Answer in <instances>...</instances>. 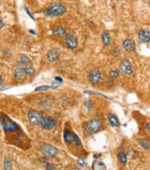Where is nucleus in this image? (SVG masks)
Returning a JSON list of instances; mask_svg holds the SVG:
<instances>
[{
	"label": "nucleus",
	"mask_w": 150,
	"mask_h": 170,
	"mask_svg": "<svg viewBox=\"0 0 150 170\" xmlns=\"http://www.w3.org/2000/svg\"><path fill=\"white\" fill-rule=\"evenodd\" d=\"M65 12H66L65 6H63V5L60 3H55L48 7V8L45 10L44 14L46 15V16L53 17V16H61V15H63Z\"/></svg>",
	"instance_id": "nucleus-1"
},
{
	"label": "nucleus",
	"mask_w": 150,
	"mask_h": 170,
	"mask_svg": "<svg viewBox=\"0 0 150 170\" xmlns=\"http://www.w3.org/2000/svg\"><path fill=\"white\" fill-rule=\"evenodd\" d=\"M102 121L99 120V119H93V120L88 121L85 124V129L89 134H93L98 132L99 130L102 129Z\"/></svg>",
	"instance_id": "nucleus-2"
},
{
	"label": "nucleus",
	"mask_w": 150,
	"mask_h": 170,
	"mask_svg": "<svg viewBox=\"0 0 150 170\" xmlns=\"http://www.w3.org/2000/svg\"><path fill=\"white\" fill-rule=\"evenodd\" d=\"M1 123H2V126H3L4 131L6 133L12 132V131H17L19 129L18 125H17L16 123H14L13 121L9 117H7V116H3V117H2Z\"/></svg>",
	"instance_id": "nucleus-3"
},
{
	"label": "nucleus",
	"mask_w": 150,
	"mask_h": 170,
	"mask_svg": "<svg viewBox=\"0 0 150 170\" xmlns=\"http://www.w3.org/2000/svg\"><path fill=\"white\" fill-rule=\"evenodd\" d=\"M57 124V120L54 117H51V116H48V117H42L41 124L40 125L42 126L43 129H46V130H50V129L54 128Z\"/></svg>",
	"instance_id": "nucleus-4"
},
{
	"label": "nucleus",
	"mask_w": 150,
	"mask_h": 170,
	"mask_svg": "<svg viewBox=\"0 0 150 170\" xmlns=\"http://www.w3.org/2000/svg\"><path fill=\"white\" fill-rule=\"evenodd\" d=\"M43 116L35 110H30L28 112V119L32 125H40Z\"/></svg>",
	"instance_id": "nucleus-5"
},
{
	"label": "nucleus",
	"mask_w": 150,
	"mask_h": 170,
	"mask_svg": "<svg viewBox=\"0 0 150 170\" xmlns=\"http://www.w3.org/2000/svg\"><path fill=\"white\" fill-rule=\"evenodd\" d=\"M42 151L43 153H44V155L49 156V157H54L58 154V149L56 147L49 145V144H45V145L42 147Z\"/></svg>",
	"instance_id": "nucleus-6"
},
{
	"label": "nucleus",
	"mask_w": 150,
	"mask_h": 170,
	"mask_svg": "<svg viewBox=\"0 0 150 170\" xmlns=\"http://www.w3.org/2000/svg\"><path fill=\"white\" fill-rule=\"evenodd\" d=\"M120 70L124 74L126 75H130L132 74V66H131V63L129 61L128 59H124L121 61V64H120Z\"/></svg>",
	"instance_id": "nucleus-7"
},
{
	"label": "nucleus",
	"mask_w": 150,
	"mask_h": 170,
	"mask_svg": "<svg viewBox=\"0 0 150 170\" xmlns=\"http://www.w3.org/2000/svg\"><path fill=\"white\" fill-rule=\"evenodd\" d=\"M64 41H65L66 46L68 48H70V49H74V48L78 46V42H77V40H76V38L71 34L66 35Z\"/></svg>",
	"instance_id": "nucleus-8"
},
{
	"label": "nucleus",
	"mask_w": 150,
	"mask_h": 170,
	"mask_svg": "<svg viewBox=\"0 0 150 170\" xmlns=\"http://www.w3.org/2000/svg\"><path fill=\"white\" fill-rule=\"evenodd\" d=\"M26 76H27L26 68H24L23 66H19L14 70V77L16 80L21 81V80H23Z\"/></svg>",
	"instance_id": "nucleus-9"
},
{
	"label": "nucleus",
	"mask_w": 150,
	"mask_h": 170,
	"mask_svg": "<svg viewBox=\"0 0 150 170\" xmlns=\"http://www.w3.org/2000/svg\"><path fill=\"white\" fill-rule=\"evenodd\" d=\"M47 59L49 62H56L59 59V50L56 49V48L49 50L47 53Z\"/></svg>",
	"instance_id": "nucleus-10"
},
{
	"label": "nucleus",
	"mask_w": 150,
	"mask_h": 170,
	"mask_svg": "<svg viewBox=\"0 0 150 170\" xmlns=\"http://www.w3.org/2000/svg\"><path fill=\"white\" fill-rule=\"evenodd\" d=\"M138 39L141 42L147 43L150 41V32L146 29H142L138 32Z\"/></svg>",
	"instance_id": "nucleus-11"
},
{
	"label": "nucleus",
	"mask_w": 150,
	"mask_h": 170,
	"mask_svg": "<svg viewBox=\"0 0 150 170\" xmlns=\"http://www.w3.org/2000/svg\"><path fill=\"white\" fill-rule=\"evenodd\" d=\"M101 79V73L100 71L98 70H93L91 71L90 75H89V80L92 84H97V83Z\"/></svg>",
	"instance_id": "nucleus-12"
},
{
	"label": "nucleus",
	"mask_w": 150,
	"mask_h": 170,
	"mask_svg": "<svg viewBox=\"0 0 150 170\" xmlns=\"http://www.w3.org/2000/svg\"><path fill=\"white\" fill-rule=\"evenodd\" d=\"M122 45H123V48L126 51H133L135 49V42L131 39H125L122 43Z\"/></svg>",
	"instance_id": "nucleus-13"
},
{
	"label": "nucleus",
	"mask_w": 150,
	"mask_h": 170,
	"mask_svg": "<svg viewBox=\"0 0 150 170\" xmlns=\"http://www.w3.org/2000/svg\"><path fill=\"white\" fill-rule=\"evenodd\" d=\"M101 39H102V43L105 46H108V45H110L111 43V37H110V34L108 33V32L104 31L102 32V34H101Z\"/></svg>",
	"instance_id": "nucleus-14"
},
{
	"label": "nucleus",
	"mask_w": 150,
	"mask_h": 170,
	"mask_svg": "<svg viewBox=\"0 0 150 170\" xmlns=\"http://www.w3.org/2000/svg\"><path fill=\"white\" fill-rule=\"evenodd\" d=\"M63 137H64V140L69 143V142H73L74 141V138H75V134H73L71 131H68V130H65L64 131V134H63Z\"/></svg>",
	"instance_id": "nucleus-15"
},
{
	"label": "nucleus",
	"mask_w": 150,
	"mask_h": 170,
	"mask_svg": "<svg viewBox=\"0 0 150 170\" xmlns=\"http://www.w3.org/2000/svg\"><path fill=\"white\" fill-rule=\"evenodd\" d=\"M108 120H109L110 125L113 126V127H117V126H119V120H118V118L114 115V114H109V115H108Z\"/></svg>",
	"instance_id": "nucleus-16"
},
{
	"label": "nucleus",
	"mask_w": 150,
	"mask_h": 170,
	"mask_svg": "<svg viewBox=\"0 0 150 170\" xmlns=\"http://www.w3.org/2000/svg\"><path fill=\"white\" fill-rule=\"evenodd\" d=\"M53 34L61 37V36H66L68 33H67V30L65 28H63V27H57V28H55L53 30Z\"/></svg>",
	"instance_id": "nucleus-17"
},
{
	"label": "nucleus",
	"mask_w": 150,
	"mask_h": 170,
	"mask_svg": "<svg viewBox=\"0 0 150 170\" xmlns=\"http://www.w3.org/2000/svg\"><path fill=\"white\" fill-rule=\"evenodd\" d=\"M3 168L4 170H11L12 169V163L9 157H5L3 161Z\"/></svg>",
	"instance_id": "nucleus-18"
},
{
	"label": "nucleus",
	"mask_w": 150,
	"mask_h": 170,
	"mask_svg": "<svg viewBox=\"0 0 150 170\" xmlns=\"http://www.w3.org/2000/svg\"><path fill=\"white\" fill-rule=\"evenodd\" d=\"M117 157H118V160L121 162L123 165H125L127 163V156L125 153H123V152H120V153L117 154Z\"/></svg>",
	"instance_id": "nucleus-19"
},
{
	"label": "nucleus",
	"mask_w": 150,
	"mask_h": 170,
	"mask_svg": "<svg viewBox=\"0 0 150 170\" xmlns=\"http://www.w3.org/2000/svg\"><path fill=\"white\" fill-rule=\"evenodd\" d=\"M139 143H140V145L143 147L144 149H148L149 148V141L147 140V139H140L139 140Z\"/></svg>",
	"instance_id": "nucleus-20"
},
{
	"label": "nucleus",
	"mask_w": 150,
	"mask_h": 170,
	"mask_svg": "<svg viewBox=\"0 0 150 170\" xmlns=\"http://www.w3.org/2000/svg\"><path fill=\"white\" fill-rule=\"evenodd\" d=\"M30 61V59H29V57H27L26 55H23L21 58H20V64L23 66L24 64H27Z\"/></svg>",
	"instance_id": "nucleus-21"
},
{
	"label": "nucleus",
	"mask_w": 150,
	"mask_h": 170,
	"mask_svg": "<svg viewBox=\"0 0 150 170\" xmlns=\"http://www.w3.org/2000/svg\"><path fill=\"white\" fill-rule=\"evenodd\" d=\"M73 142H74V144H75V146H76V147H79V148H81V147H82V143H81L79 137H78L77 135H75L74 141H73Z\"/></svg>",
	"instance_id": "nucleus-22"
},
{
	"label": "nucleus",
	"mask_w": 150,
	"mask_h": 170,
	"mask_svg": "<svg viewBox=\"0 0 150 170\" xmlns=\"http://www.w3.org/2000/svg\"><path fill=\"white\" fill-rule=\"evenodd\" d=\"M119 76V71L118 70H112L110 72V77L112 78V79H116Z\"/></svg>",
	"instance_id": "nucleus-23"
},
{
	"label": "nucleus",
	"mask_w": 150,
	"mask_h": 170,
	"mask_svg": "<svg viewBox=\"0 0 150 170\" xmlns=\"http://www.w3.org/2000/svg\"><path fill=\"white\" fill-rule=\"evenodd\" d=\"M34 72H35V71L32 67H27L26 68V74L28 76H32L33 74H34Z\"/></svg>",
	"instance_id": "nucleus-24"
},
{
	"label": "nucleus",
	"mask_w": 150,
	"mask_h": 170,
	"mask_svg": "<svg viewBox=\"0 0 150 170\" xmlns=\"http://www.w3.org/2000/svg\"><path fill=\"white\" fill-rule=\"evenodd\" d=\"M49 88H51L50 86H46V85H44V86H40V87H37V88H35V91H43V90H48Z\"/></svg>",
	"instance_id": "nucleus-25"
},
{
	"label": "nucleus",
	"mask_w": 150,
	"mask_h": 170,
	"mask_svg": "<svg viewBox=\"0 0 150 170\" xmlns=\"http://www.w3.org/2000/svg\"><path fill=\"white\" fill-rule=\"evenodd\" d=\"M119 54H120V49H119V47H115L112 50V55L113 56H118Z\"/></svg>",
	"instance_id": "nucleus-26"
},
{
	"label": "nucleus",
	"mask_w": 150,
	"mask_h": 170,
	"mask_svg": "<svg viewBox=\"0 0 150 170\" xmlns=\"http://www.w3.org/2000/svg\"><path fill=\"white\" fill-rule=\"evenodd\" d=\"M77 163L79 164L80 166H84V165H85V162H84V160H83L82 158H79V159H78V160H77Z\"/></svg>",
	"instance_id": "nucleus-27"
},
{
	"label": "nucleus",
	"mask_w": 150,
	"mask_h": 170,
	"mask_svg": "<svg viewBox=\"0 0 150 170\" xmlns=\"http://www.w3.org/2000/svg\"><path fill=\"white\" fill-rule=\"evenodd\" d=\"M46 170H55V168L50 163H46Z\"/></svg>",
	"instance_id": "nucleus-28"
},
{
	"label": "nucleus",
	"mask_w": 150,
	"mask_h": 170,
	"mask_svg": "<svg viewBox=\"0 0 150 170\" xmlns=\"http://www.w3.org/2000/svg\"><path fill=\"white\" fill-rule=\"evenodd\" d=\"M146 130H147V132L150 133V122H148L146 124Z\"/></svg>",
	"instance_id": "nucleus-29"
},
{
	"label": "nucleus",
	"mask_w": 150,
	"mask_h": 170,
	"mask_svg": "<svg viewBox=\"0 0 150 170\" xmlns=\"http://www.w3.org/2000/svg\"><path fill=\"white\" fill-rule=\"evenodd\" d=\"M25 10H26V11H27V13H28V15H29V16L30 17H31V18L32 19H34V18H33V16H32V14L31 13H30V11H29V10H28V8H27V7H25V8H24Z\"/></svg>",
	"instance_id": "nucleus-30"
},
{
	"label": "nucleus",
	"mask_w": 150,
	"mask_h": 170,
	"mask_svg": "<svg viewBox=\"0 0 150 170\" xmlns=\"http://www.w3.org/2000/svg\"><path fill=\"white\" fill-rule=\"evenodd\" d=\"M86 105H87V108L88 109H90V100H87V101H86Z\"/></svg>",
	"instance_id": "nucleus-31"
},
{
	"label": "nucleus",
	"mask_w": 150,
	"mask_h": 170,
	"mask_svg": "<svg viewBox=\"0 0 150 170\" xmlns=\"http://www.w3.org/2000/svg\"><path fill=\"white\" fill-rule=\"evenodd\" d=\"M55 79H56L57 81H58V82H59V83H61V82H62V79H61V78H59V77H58V76H57V77H55Z\"/></svg>",
	"instance_id": "nucleus-32"
},
{
	"label": "nucleus",
	"mask_w": 150,
	"mask_h": 170,
	"mask_svg": "<svg viewBox=\"0 0 150 170\" xmlns=\"http://www.w3.org/2000/svg\"><path fill=\"white\" fill-rule=\"evenodd\" d=\"M100 156H101V154H95V155H94L93 157H94V158L97 159V158H99V157H100Z\"/></svg>",
	"instance_id": "nucleus-33"
},
{
	"label": "nucleus",
	"mask_w": 150,
	"mask_h": 170,
	"mask_svg": "<svg viewBox=\"0 0 150 170\" xmlns=\"http://www.w3.org/2000/svg\"><path fill=\"white\" fill-rule=\"evenodd\" d=\"M3 27V23H2V19L0 18V28H2Z\"/></svg>",
	"instance_id": "nucleus-34"
},
{
	"label": "nucleus",
	"mask_w": 150,
	"mask_h": 170,
	"mask_svg": "<svg viewBox=\"0 0 150 170\" xmlns=\"http://www.w3.org/2000/svg\"><path fill=\"white\" fill-rule=\"evenodd\" d=\"M5 89H7V87H5V86H3V87L0 86V90H5Z\"/></svg>",
	"instance_id": "nucleus-35"
},
{
	"label": "nucleus",
	"mask_w": 150,
	"mask_h": 170,
	"mask_svg": "<svg viewBox=\"0 0 150 170\" xmlns=\"http://www.w3.org/2000/svg\"><path fill=\"white\" fill-rule=\"evenodd\" d=\"M1 83H2V77L1 75H0V85H1Z\"/></svg>",
	"instance_id": "nucleus-36"
},
{
	"label": "nucleus",
	"mask_w": 150,
	"mask_h": 170,
	"mask_svg": "<svg viewBox=\"0 0 150 170\" xmlns=\"http://www.w3.org/2000/svg\"><path fill=\"white\" fill-rule=\"evenodd\" d=\"M70 170H80V169H78V168H72V169H70Z\"/></svg>",
	"instance_id": "nucleus-37"
},
{
	"label": "nucleus",
	"mask_w": 150,
	"mask_h": 170,
	"mask_svg": "<svg viewBox=\"0 0 150 170\" xmlns=\"http://www.w3.org/2000/svg\"><path fill=\"white\" fill-rule=\"evenodd\" d=\"M148 4H149V7H150V2H149V3H148Z\"/></svg>",
	"instance_id": "nucleus-38"
}]
</instances>
